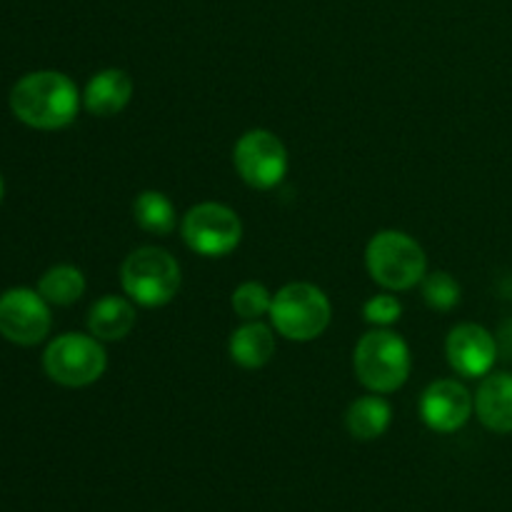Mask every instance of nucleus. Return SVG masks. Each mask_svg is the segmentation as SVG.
I'll return each instance as SVG.
<instances>
[{"label":"nucleus","mask_w":512,"mask_h":512,"mask_svg":"<svg viewBox=\"0 0 512 512\" xmlns=\"http://www.w3.org/2000/svg\"><path fill=\"white\" fill-rule=\"evenodd\" d=\"M10 110L30 128L60 130L78 115L80 95L68 75L58 70H35L13 85Z\"/></svg>","instance_id":"1"},{"label":"nucleus","mask_w":512,"mask_h":512,"mask_svg":"<svg viewBox=\"0 0 512 512\" xmlns=\"http://www.w3.org/2000/svg\"><path fill=\"white\" fill-rule=\"evenodd\" d=\"M370 278L388 290H410L428 273V258L418 240L400 230H380L365 248Z\"/></svg>","instance_id":"2"},{"label":"nucleus","mask_w":512,"mask_h":512,"mask_svg":"<svg viewBox=\"0 0 512 512\" xmlns=\"http://www.w3.org/2000/svg\"><path fill=\"white\" fill-rule=\"evenodd\" d=\"M353 368L370 393H395L410 375L408 343L390 330H370L355 345Z\"/></svg>","instance_id":"3"},{"label":"nucleus","mask_w":512,"mask_h":512,"mask_svg":"<svg viewBox=\"0 0 512 512\" xmlns=\"http://www.w3.org/2000/svg\"><path fill=\"white\" fill-rule=\"evenodd\" d=\"M125 295L143 308L168 305L180 290V265L168 250L145 245L133 250L120 268Z\"/></svg>","instance_id":"4"},{"label":"nucleus","mask_w":512,"mask_h":512,"mask_svg":"<svg viewBox=\"0 0 512 512\" xmlns=\"http://www.w3.org/2000/svg\"><path fill=\"white\" fill-rule=\"evenodd\" d=\"M328 295L310 283H290L273 295L270 305V323L285 340L308 343L320 338L330 325Z\"/></svg>","instance_id":"5"},{"label":"nucleus","mask_w":512,"mask_h":512,"mask_svg":"<svg viewBox=\"0 0 512 512\" xmlns=\"http://www.w3.org/2000/svg\"><path fill=\"white\" fill-rule=\"evenodd\" d=\"M43 368L53 383L65 388H85L103 378L108 355L93 335L65 333L45 348Z\"/></svg>","instance_id":"6"},{"label":"nucleus","mask_w":512,"mask_h":512,"mask_svg":"<svg viewBox=\"0 0 512 512\" xmlns=\"http://www.w3.org/2000/svg\"><path fill=\"white\" fill-rule=\"evenodd\" d=\"M180 230L188 248L205 258H223L233 253L243 238V223L238 213L223 203H200L190 208Z\"/></svg>","instance_id":"7"},{"label":"nucleus","mask_w":512,"mask_h":512,"mask_svg":"<svg viewBox=\"0 0 512 512\" xmlns=\"http://www.w3.org/2000/svg\"><path fill=\"white\" fill-rule=\"evenodd\" d=\"M233 163L250 188L270 190L283 183L288 173V150L278 135L255 128L240 135L233 150Z\"/></svg>","instance_id":"8"},{"label":"nucleus","mask_w":512,"mask_h":512,"mask_svg":"<svg viewBox=\"0 0 512 512\" xmlns=\"http://www.w3.org/2000/svg\"><path fill=\"white\" fill-rule=\"evenodd\" d=\"M48 300L30 288H10L0 295V335L15 345H38L50 333Z\"/></svg>","instance_id":"9"},{"label":"nucleus","mask_w":512,"mask_h":512,"mask_svg":"<svg viewBox=\"0 0 512 512\" xmlns=\"http://www.w3.org/2000/svg\"><path fill=\"white\" fill-rule=\"evenodd\" d=\"M448 363L465 378H485L498 360V340L478 323L455 325L445 343Z\"/></svg>","instance_id":"10"},{"label":"nucleus","mask_w":512,"mask_h":512,"mask_svg":"<svg viewBox=\"0 0 512 512\" xmlns=\"http://www.w3.org/2000/svg\"><path fill=\"white\" fill-rule=\"evenodd\" d=\"M475 408L473 395L458 380H438L428 385L420 398V415L435 433H455L470 420Z\"/></svg>","instance_id":"11"},{"label":"nucleus","mask_w":512,"mask_h":512,"mask_svg":"<svg viewBox=\"0 0 512 512\" xmlns=\"http://www.w3.org/2000/svg\"><path fill=\"white\" fill-rule=\"evenodd\" d=\"M133 98V78L120 68H108L95 73L83 90V105L98 118H110L125 110Z\"/></svg>","instance_id":"12"},{"label":"nucleus","mask_w":512,"mask_h":512,"mask_svg":"<svg viewBox=\"0 0 512 512\" xmlns=\"http://www.w3.org/2000/svg\"><path fill=\"white\" fill-rule=\"evenodd\" d=\"M475 413L493 433H512V373H493L480 383Z\"/></svg>","instance_id":"13"},{"label":"nucleus","mask_w":512,"mask_h":512,"mask_svg":"<svg viewBox=\"0 0 512 512\" xmlns=\"http://www.w3.org/2000/svg\"><path fill=\"white\" fill-rule=\"evenodd\" d=\"M275 353V335L260 320H248L245 325H240L238 330L230 338V358L233 363H238L240 368H263L270 363Z\"/></svg>","instance_id":"14"},{"label":"nucleus","mask_w":512,"mask_h":512,"mask_svg":"<svg viewBox=\"0 0 512 512\" xmlns=\"http://www.w3.org/2000/svg\"><path fill=\"white\" fill-rule=\"evenodd\" d=\"M88 328L98 340H123L135 328L133 303L118 295H105L90 308Z\"/></svg>","instance_id":"15"},{"label":"nucleus","mask_w":512,"mask_h":512,"mask_svg":"<svg viewBox=\"0 0 512 512\" xmlns=\"http://www.w3.org/2000/svg\"><path fill=\"white\" fill-rule=\"evenodd\" d=\"M393 420V410H390L388 400L375 395H365L358 398L345 413V428L355 440H375L385 435Z\"/></svg>","instance_id":"16"},{"label":"nucleus","mask_w":512,"mask_h":512,"mask_svg":"<svg viewBox=\"0 0 512 512\" xmlns=\"http://www.w3.org/2000/svg\"><path fill=\"white\" fill-rule=\"evenodd\" d=\"M133 218L145 233L153 235H168L173 233L178 225V215H175V205L170 198L160 190H143L133 203Z\"/></svg>","instance_id":"17"},{"label":"nucleus","mask_w":512,"mask_h":512,"mask_svg":"<svg viewBox=\"0 0 512 512\" xmlns=\"http://www.w3.org/2000/svg\"><path fill=\"white\" fill-rule=\"evenodd\" d=\"M38 293L48 300V305H73L85 293V275L73 265H55L45 270L38 283Z\"/></svg>","instance_id":"18"},{"label":"nucleus","mask_w":512,"mask_h":512,"mask_svg":"<svg viewBox=\"0 0 512 512\" xmlns=\"http://www.w3.org/2000/svg\"><path fill=\"white\" fill-rule=\"evenodd\" d=\"M270 305H273V295L263 283H248L238 285L233 293V310L238 318L243 320H260L263 315H270Z\"/></svg>","instance_id":"19"},{"label":"nucleus","mask_w":512,"mask_h":512,"mask_svg":"<svg viewBox=\"0 0 512 512\" xmlns=\"http://www.w3.org/2000/svg\"><path fill=\"white\" fill-rule=\"evenodd\" d=\"M423 298L425 303L433 310H440V313H448L455 305L460 303V285L458 280L453 278L445 270H435V273L425 275L423 278Z\"/></svg>","instance_id":"20"},{"label":"nucleus","mask_w":512,"mask_h":512,"mask_svg":"<svg viewBox=\"0 0 512 512\" xmlns=\"http://www.w3.org/2000/svg\"><path fill=\"white\" fill-rule=\"evenodd\" d=\"M400 313H403V305H400V300L395 298V295H375V298H370L363 308L365 320L378 325V328L398 323Z\"/></svg>","instance_id":"21"},{"label":"nucleus","mask_w":512,"mask_h":512,"mask_svg":"<svg viewBox=\"0 0 512 512\" xmlns=\"http://www.w3.org/2000/svg\"><path fill=\"white\" fill-rule=\"evenodd\" d=\"M3 193H5V183H3V175H0V200H3Z\"/></svg>","instance_id":"22"}]
</instances>
